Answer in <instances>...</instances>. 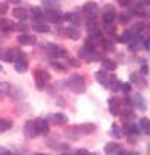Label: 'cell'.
I'll use <instances>...</instances> for the list:
<instances>
[{"label":"cell","instance_id":"cell-4","mask_svg":"<svg viewBox=\"0 0 150 155\" xmlns=\"http://www.w3.org/2000/svg\"><path fill=\"white\" fill-rule=\"evenodd\" d=\"M131 105L136 108V109H139L140 112L147 111V102H146L144 96L141 95V93H136V95L132 96V99H131Z\"/></svg>","mask_w":150,"mask_h":155},{"label":"cell","instance_id":"cell-3","mask_svg":"<svg viewBox=\"0 0 150 155\" xmlns=\"http://www.w3.org/2000/svg\"><path fill=\"white\" fill-rule=\"evenodd\" d=\"M116 16H118V13H116L115 6H113V5H110V3H107V5L104 6V9H103V22L104 24L115 22Z\"/></svg>","mask_w":150,"mask_h":155},{"label":"cell","instance_id":"cell-2","mask_svg":"<svg viewBox=\"0 0 150 155\" xmlns=\"http://www.w3.org/2000/svg\"><path fill=\"white\" fill-rule=\"evenodd\" d=\"M50 72L44 70V68H38V70H35L34 71V80H35V87L38 89V90H44V87H46L49 81H50Z\"/></svg>","mask_w":150,"mask_h":155},{"label":"cell","instance_id":"cell-49","mask_svg":"<svg viewBox=\"0 0 150 155\" xmlns=\"http://www.w3.org/2000/svg\"><path fill=\"white\" fill-rule=\"evenodd\" d=\"M75 154H78V155H87V154H88V151H87V149H78V151H75Z\"/></svg>","mask_w":150,"mask_h":155},{"label":"cell","instance_id":"cell-42","mask_svg":"<svg viewBox=\"0 0 150 155\" xmlns=\"http://www.w3.org/2000/svg\"><path fill=\"white\" fill-rule=\"evenodd\" d=\"M121 90H124L125 93H129L131 92V83H122L121 84Z\"/></svg>","mask_w":150,"mask_h":155},{"label":"cell","instance_id":"cell-40","mask_svg":"<svg viewBox=\"0 0 150 155\" xmlns=\"http://www.w3.org/2000/svg\"><path fill=\"white\" fill-rule=\"evenodd\" d=\"M129 19H131V15H129V13L122 12L121 15H119V21H121V24H127V22H129Z\"/></svg>","mask_w":150,"mask_h":155},{"label":"cell","instance_id":"cell-25","mask_svg":"<svg viewBox=\"0 0 150 155\" xmlns=\"http://www.w3.org/2000/svg\"><path fill=\"white\" fill-rule=\"evenodd\" d=\"M13 127V121L9 118H0V133H5V131L11 130Z\"/></svg>","mask_w":150,"mask_h":155},{"label":"cell","instance_id":"cell-33","mask_svg":"<svg viewBox=\"0 0 150 155\" xmlns=\"http://www.w3.org/2000/svg\"><path fill=\"white\" fill-rule=\"evenodd\" d=\"M44 9H56V6H59L60 0H41Z\"/></svg>","mask_w":150,"mask_h":155},{"label":"cell","instance_id":"cell-8","mask_svg":"<svg viewBox=\"0 0 150 155\" xmlns=\"http://www.w3.org/2000/svg\"><path fill=\"white\" fill-rule=\"evenodd\" d=\"M18 43L21 46H34L37 43V37L33 36V34H19L18 36Z\"/></svg>","mask_w":150,"mask_h":155},{"label":"cell","instance_id":"cell-6","mask_svg":"<svg viewBox=\"0 0 150 155\" xmlns=\"http://www.w3.org/2000/svg\"><path fill=\"white\" fill-rule=\"evenodd\" d=\"M24 134L28 137V139H34L37 136H40V133L37 130V126H35V121L30 120L24 124Z\"/></svg>","mask_w":150,"mask_h":155},{"label":"cell","instance_id":"cell-17","mask_svg":"<svg viewBox=\"0 0 150 155\" xmlns=\"http://www.w3.org/2000/svg\"><path fill=\"white\" fill-rule=\"evenodd\" d=\"M78 129H80L81 134H91L96 131V124L94 123H84V124H80L78 126Z\"/></svg>","mask_w":150,"mask_h":155},{"label":"cell","instance_id":"cell-11","mask_svg":"<svg viewBox=\"0 0 150 155\" xmlns=\"http://www.w3.org/2000/svg\"><path fill=\"white\" fill-rule=\"evenodd\" d=\"M47 146L53 151H62V152H69V145L62 142H55V140H47Z\"/></svg>","mask_w":150,"mask_h":155},{"label":"cell","instance_id":"cell-27","mask_svg":"<svg viewBox=\"0 0 150 155\" xmlns=\"http://www.w3.org/2000/svg\"><path fill=\"white\" fill-rule=\"evenodd\" d=\"M134 36H136V34H134L131 30H127L125 33H122V36L119 37V43H125V45H128V43L134 38Z\"/></svg>","mask_w":150,"mask_h":155},{"label":"cell","instance_id":"cell-5","mask_svg":"<svg viewBox=\"0 0 150 155\" xmlns=\"http://www.w3.org/2000/svg\"><path fill=\"white\" fill-rule=\"evenodd\" d=\"M43 19H46L47 22H53L58 24L62 21V15L56 9H44L43 11Z\"/></svg>","mask_w":150,"mask_h":155},{"label":"cell","instance_id":"cell-44","mask_svg":"<svg viewBox=\"0 0 150 155\" xmlns=\"http://www.w3.org/2000/svg\"><path fill=\"white\" fill-rule=\"evenodd\" d=\"M8 9H9V8H8V5L0 2V15H5V13L8 12Z\"/></svg>","mask_w":150,"mask_h":155},{"label":"cell","instance_id":"cell-20","mask_svg":"<svg viewBox=\"0 0 150 155\" xmlns=\"http://www.w3.org/2000/svg\"><path fill=\"white\" fill-rule=\"evenodd\" d=\"M65 34L69 37V38H72V40H78L81 37V31H80V28H77V27H68L65 30Z\"/></svg>","mask_w":150,"mask_h":155},{"label":"cell","instance_id":"cell-50","mask_svg":"<svg viewBox=\"0 0 150 155\" xmlns=\"http://www.w3.org/2000/svg\"><path fill=\"white\" fill-rule=\"evenodd\" d=\"M18 28H19V31H27V25H25V24H22V25L19 24V27H18Z\"/></svg>","mask_w":150,"mask_h":155},{"label":"cell","instance_id":"cell-31","mask_svg":"<svg viewBox=\"0 0 150 155\" xmlns=\"http://www.w3.org/2000/svg\"><path fill=\"white\" fill-rule=\"evenodd\" d=\"M2 56H3V61H5V62H13V59H15V48L5 50V53H3Z\"/></svg>","mask_w":150,"mask_h":155},{"label":"cell","instance_id":"cell-24","mask_svg":"<svg viewBox=\"0 0 150 155\" xmlns=\"http://www.w3.org/2000/svg\"><path fill=\"white\" fill-rule=\"evenodd\" d=\"M140 131H143L144 134H150V120L147 117H143V118L140 120Z\"/></svg>","mask_w":150,"mask_h":155},{"label":"cell","instance_id":"cell-7","mask_svg":"<svg viewBox=\"0 0 150 155\" xmlns=\"http://www.w3.org/2000/svg\"><path fill=\"white\" fill-rule=\"evenodd\" d=\"M107 105H109V112L112 115H119V112H121V99H118L115 96H110L107 99Z\"/></svg>","mask_w":150,"mask_h":155},{"label":"cell","instance_id":"cell-22","mask_svg":"<svg viewBox=\"0 0 150 155\" xmlns=\"http://www.w3.org/2000/svg\"><path fill=\"white\" fill-rule=\"evenodd\" d=\"M11 90H12V87L8 81H0V101L5 99L6 96H9Z\"/></svg>","mask_w":150,"mask_h":155},{"label":"cell","instance_id":"cell-16","mask_svg":"<svg viewBox=\"0 0 150 155\" xmlns=\"http://www.w3.org/2000/svg\"><path fill=\"white\" fill-rule=\"evenodd\" d=\"M34 121H35L37 130H38L40 134H47V133H49V123H47V120L37 118V120H34Z\"/></svg>","mask_w":150,"mask_h":155},{"label":"cell","instance_id":"cell-41","mask_svg":"<svg viewBox=\"0 0 150 155\" xmlns=\"http://www.w3.org/2000/svg\"><path fill=\"white\" fill-rule=\"evenodd\" d=\"M68 62H69L74 68H78V67H81L80 59H77V58H69V59H68Z\"/></svg>","mask_w":150,"mask_h":155},{"label":"cell","instance_id":"cell-38","mask_svg":"<svg viewBox=\"0 0 150 155\" xmlns=\"http://www.w3.org/2000/svg\"><path fill=\"white\" fill-rule=\"evenodd\" d=\"M110 133H112V134H115V137H118V139H119V137H122V133H121L119 127L116 126L115 123H113V124H112V127H110Z\"/></svg>","mask_w":150,"mask_h":155},{"label":"cell","instance_id":"cell-12","mask_svg":"<svg viewBox=\"0 0 150 155\" xmlns=\"http://www.w3.org/2000/svg\"><path fill=\"white\" fill-rule=\"evenodd\" d=\"M82 11L87 13L88 16H94L96 13L99 12V5L96 2H87V3H84Z\"/></svg>","mask_w":150,"mask_h":155},{"label":"cell","instance_id":"cell-51","mask_svg":"<svg viewBox=\"0 0 150 155\" xmlns=\"http://www.w3.org/2000/svg\"><path fill=\"white\" fill-rule=\"evenodd\" d=\"M8 2H9V3H13V5H19L22 0H8Z\"/></svg>","mask_w":150,"mask_h":155},{"label":"cell","instance_id":"cell-23","mask_svg":"<svg viewBox=\"0 0 150 155\" xmlns=\"http://www.w3.org/2000/svg\"><path fill=\"white\" fill-rule=\"evenodd\" d=\"M121 84H122V81H119V80H118V78H115L113 75H110L107 89H110L112 92H119V90H121Z\"/></svg>","mask_w":150,"mask_h":155},{"label":"cell","instance_id":"cell-29","mask_svg":"<svg viewBox=\"0 0 150 155\" xmlns=\"http://www.w3.org/2000/svg\"><path fill=\"white\" fill-rule=\"evenodd\" d=\"M15 64V71L16 72H27L28 70V61H18Z\"/></svg>","mask_w":150,"mask_h":155},{"label":"cell","instance_id":"cell-46","mask_svg":"<svg viewBox=\"0 0 150 155\" xmlns=\"http://www.w3.org/2000/svg\"><path fill=\"white\" fill-rule=\"evenodd\" d=\"M11 154V151L8 149V148H5V146H0V155H9Z\"/></svg>","mask_w":150,"mask_h":155},{"label":"cell","instance_id":"cell-52","mask_svg":"<svg viewBox=\"0 0 150 155\" xmlns=\"http://www.w3.org/2000/svg\"><path fill=\"white\" fill-rule=\"evenodd\" d=\"M0 71H3V67H2V65H0Z\"/></svg>","mask_w":150,"mask_h":155},{"label":"cell","instance_id":"cell-10","mask_svg":"<svg viewBox=\"0 0 150 155\" xmlns=\"http://www.w3.org/2000/svg\"><path fill=\"white\" fill-rule=\"evenodd\" d=\"M94 78H96V81L100 84V86L107 87V86H109V78H110V75H107L104 70H99V71L94 72Z\"/></svg>","mask_w":150,"mask_h":155},{"label":"cell","instance_id":"cell-15","mask_svg":"<svg viewBox=\"0 0 150 155\" xmlns=\"http://www.w3.org/2000/svg\"><path fill=\"white\" fill-rule=\"evenodd\" d=\"M12 15H13V18H16L19 21H25L28 18V11L25 8H22V6H18V8H15L12 11Z\"/></svg>","mask_w":150,"mask_h":155},{"label":"cell","instance_id":"cell-13","mask_svg":"<svg viewBox=\"0 0 150 155\" xmlns=\"http://www.w3.org/2000/svg\"><path fill=\"white\" fill-rule=\"evenodd\" d=\"M33 30L38 31V33H49V31H50V25H49V22H46L44 19L33 21Z\"/></svg>","mask_w":150,"mask_h":155},{"label":"cell","instance_id":"cell-47","mask_svg":"<svg viewBox=\"0 0 150 155\" xmlns=\"http://www.w3.org/2000/svg\"><path fill=\"white\" fill-rule=\"evenodd\" d=\"M119 2V5L122 6V8H127L128 5H129V0H118Z\"/></svg>","mask_w":150,"mask_h":155},{"label":"cell","instance_id":"cell-37","mask_svg":"<svg viewBox=\"0 0 150 155\" xmlns=\"http://www.w3.org/2000/svg\"><path fill=\"white\" fill-rule=\"evenodd\" d=\"M104 31L110 36H113L116 33V27H115V22H110V24H104Z\"/></svg>","mask_w":150,"mask_h":155},{"label":"cell","instance_id":"cell-45","mask_svg":"<svg viewBox=\"0 0 150 155\" xmlns=\"http://www.w3.org/2000/svg\"><path fill=\"white\" fill-rule=\"evenodd\" d=\"M56 104H58L59 107H65L66 105V102H65L63 97H56Z\"/></svg>","mask_w":150,"mask_h":155},{"label":"cell","instance_id":"cell-48","mask_svg":"<svg viewBox=\"0 0 150 155\" xmlns=\"http://www.w3.org/2000/svg\"><path fill=\"white\" fill-rule=\"evenodd\" d=\"M143 41H144V49H146V50H149V49H150V45H149L150 38H149V37H147V38H144Z\"/></svg>","mask_w":150,"mask_h":155},{"label":"cell","instance_id":"cell-35","mask_svg":"<svg viewBox=\"0 0 150 155\" xmlns=\"http://www.w3.org/2000/svg\"><path fill=\"white\" fill-rule=\"evenodd\" d=\"M41 49H43V50H47V52L52 53V55H55V52L59 49V46L53 45V43H43V45H41Z\"/></svg>","mask_w":150,"mask_h":155},{"label":"cell","instance_id":"cell-1","mask_svg":"<svg viewBox=\"0 0 150 155\" xmlns=\"http://www.w3.org/2000/svg\"><path fill=\"white\" fill-rule=\"evenodd\" d=\"M66 84L71 89V92L75 93V95H82L85 92V80H84L82 75H78V74L72 75V77H69V80L66 81Z\"/></svg>","mask_w":150,"mask_h":155},{"label":"cell","instance_id":"cell-14","mask_svg":"<svg viewBox=\"0 0 150 155\" xmlns=\"http://www.w3.org/2000/svg\"><path fill=\"white\" fill-rule=\"evenodd\" d=\"M65 134H66V137L71 139V140H78L81 137V131L78 129V126H71L68 127L66 130H65Z\"/></svg>","mask_w":150,"mask_h":155},{"label":"cell","instance_id":"cell-32","mask_svg":"<svg viewBox=\"0 0 150 155\" xmlns=\"http://www.w3.org/2000/svg\"><path fill=\"white\" fill-rule=\"evenodd\" d=\"M144 28H146V24H144L143 21H139V22H136V24L131 27V31H132L134 34H141V33L144 31Z\"/></svg>","mask_w":150,"mask_h":155},{"label":"cell","instance_id":"cell-9","mask_svg":"<svg viewBox=\"0 0 150 155\" xmlns=\"http://www.w3.org/2000/svg\"><path fill=\"white\" fill-rule=\"evenodd\" d=\"M104 152L106 154H127L125 151H122V146L116 142H107L104 145Z\"/></svg>","mask_w":150,"mask_h":155},{"label":"cell","instance_id":"cell-19","mask_svg":"<svg viewBox=\"0 0 150 155\" xmlns=\"http://www.w3.org/2000/svg\"><path fill=\"white\" fill-rule=\"evenodd\" d=\"M125 133H127L128 136H139V134H140L139 124H134V123H127V126H125Z\"/></svg>","mask_w":150,"mask_h":155},{"label":"cell","instance_id":"cell-30","mask_svg":"<svg viewBox=\"0 0 150 155\" xmlns=\"http://www.w3.org/2000/svg\"><path fill=\"white\" fill-rule=\"evenodd\" d=\"M102 67L104 71H115L116 70V64L110 59H102Z\"/></svg>","mask_w":150,"mask_h":155},{"label":"cell","instance_id":"cell-43","mask_svg":"<svg viewBox=\"0 0 150 155\" xmlns=\"http://www.w3.org/2000/svg\"><path fill=\"white\" fill-rule=\"evenodd\" d=\"M141 62H143V65H141V72H143L144 75H147V74H149V68H147V62H146V59H141Z\"/></svg>","mask_w":150,"mask_h":155},{"label":"cell","instance_id":"cell-39","mask_svg":"<svg viewBox=\"0 0 150 155\" xmlns=\"http://www.w3.org/2000/svg\"><path fill=\"white\" fill-rule=\"evenodd\" d=\"M50 64H52V67H53L55 70H58V71H65V70H66V67H63V64H60L58 61H52Z\"/></svg>","mask_w":150,"mask_h":155},{"label":"cell","instance_id":"cell-28","mask_svg":"<svg viewBox=\"0 0 150 155\" xmlns=\"http://www.w3.org/2000/svg\"><path fill=\"white\" fill-rule=\"evenodd\" d=\"M53 120H55V123H56L58 126H65V124H68V117H66L65 114H62V112L55 114V115H53Z\"/></svg>","mask_w":150,"mask_h":155},{"label":"cell","instance_id":"cell-34","mask_svg":"<svg viewBox=\"0 0 150 155\" xmlns=\"http://www.w3.org/2000/svg\"><path fill=\"white\" fill-rule=\"evenodd\" d=\"M119 114H121V112H119ZM132 118H134V112H132V111H129V109H125V111H124V114H121V120H122L125 124L129 123Z\"/></svg>","mask_w":150,"mask_h":155},{"label":"cell","instance_id":"cell-36","mask_svg":"<svg viewBox=\"0 0 150 155\" xmlns=\"http://www.w3.org/2000/svg\"><path fill=\"white\" fill-rule=\"evenodd\" d=\"M131 83H134V84H140V86H146V81L140 77L137 72H132L131 74Z\"/></svg>","mask_w":150,"mask_h":155},{"label":"cell","instance_id":"cell-26","mask_svg":"<svg viewBox=\"0 0 150 155\" xmlns=\"http://www.w3.org/2000/svg\"><path fill=\"white\" fill-rule=\"evenodd\" d=\"M31 18H33V21L43 19V9L38 8V6H33L31 8Z\"/></svg>","mask_w":150,"mask_h":155},{"label":"cell","instance_id":"cell-18","mask_svg":"<svg viewBox=\"0 0 150 155\" xmlns=\"http://www.w3.org/2000/svg\"><path fill=\"white\" fill-rule=\"evenodd\" d=\"M62 19H63V21H68L71 24H78V22H80V13L68 12V13H65V15H62Z\"/></svg>","mask_w":150,"mask_h":155},{"label":"cell","instance_id":"cell-21","mask_svg":"<svg viewBox=\"0 0 150 155\" xmlns=\"http://www.w3.org/2000/svg\"><path fill=\"white\" fill-rule=\"evenodd\" d=\"M16 25L13 24V21H9V19H2L0 21V30H3L5 33H9V31H15Z\"/></svg>","mask_w":150,"mask_h":155}]
</instances>
